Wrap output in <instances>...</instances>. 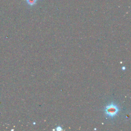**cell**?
Returning <instances> with one entry per match:
<instances>
[{"mask_svg":"<svg viewBox=\"0 0 131 131\" xmlns=\"http://www.w3.org/2000/svg\"><path fill=\"white\" fill-rule=\"evenodd\" d=\"M119 112V108L115 104L112 103L107 106L105 109V114L110 118H113Z\"/></svg>","mask_w":131,"mask_h":131,"instance_id":"6da1fadb","label":"cell"},{"mask_svg":"<svg viewBox=\"0 0 131 131\" xmlns=\"http://www.w3.org/2000/svg\"><path fill=\"white\" fill-rule=\"evenodd\" d=\"M27 3L31 6L34 5L36 2V0H26Z\"/></svg>","mask_w":131,"mask_h":131,"instance_id":"7a4b0ae2","label":"cell"}]
</instances>
